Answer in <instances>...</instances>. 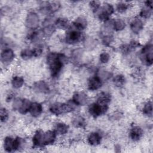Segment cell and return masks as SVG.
Here are the masks:
<instances>
[{
	"label": "cell",
	"instance_id": "1",
	"mask_svg": "<svg viewBox=\"0 0 153 153\" xmlns=\"http://www.w3.org/2000/svg\"><path fill=\"white\" fill-rule=\"evenodd\" d=\"M67 62L66 56L62 53H50L47 56V63L48 65L52 77H57L65 63Z\"/></svg>",
	"mask_w": 153,
	"mask_h": 153
},
{
	"label": "cell",
	"instance_id": "2",
	"mask_svg": "<svg viewBox=\"0 0 153 153\" xmlns=\"http://www.w3.org/2000/svg\"><path fill=\"white\" fill-rule=\"evenodd\" d=\"M77 105L72 100L65 103L55 102L51 104L49 108L50 112L56 115H59L66 113L71 112L75 110Z\"/></svg>",
	"mask_w": 153,
	"mask_h": 153
},
{
	"label": "cell",
	"instance_id": "3",
	"mask_svg": "<svg viewBox=\"0 0 153 153\" xmlns=\"http://www.w3.org/2000/svg\"><path fill=\"white\" fill-rule=\"evenodd\" d=\"M22 143L21 138L17 137L14 138L11 136H7L4 140V148L7 152H13L19 149Z\"/></svg>",
	"mask_w": 153,
	"mask_h": 153
},
{
	"label": "cell",
	"instance_id": "4",
	"mask_svg": "<svg viewBox=\"0 0 153 153\" xmlns=\"http://www.w3.org/2000/svg\"><path fill=\"white\" fill-rule=\"evenodd\" d=\"M140 57L143 63L151 66L153 62V47L151 43L146 44L141 50Z\"/></svg>",
	"mask_w": 153,
	"mask_h": 153
},
{
	"label": "cell",
	"instance_id": "5",
	"mask_svg": "<svg viewBox=\"0 0 153 153\" xmlns=\"http://www.w3.org/2000/svg\"><path fill=\"white\" fill-rule=\"evenodd\" d=\"M108 109V105L100 103L97 102L93 103L88 107L89 114L94 117L97 118L104 114H105Z\"/></svg>",
	"mask_w": 153,
	"mask_h": 153
},
{
	"label": "cell",
	"instance_id": "6",
	"mask_svg": "<svg viewBox=\"0 0 153 153\" xmlns=\"http://www.w3.org/2000/svg\"><path fill=\"white\" fill-rule=\"evenodd\" d=\"M98 14V18L102 22H106L110 19L111 16L114 13V8L113 5L109 3H105L100 8Z\"/></svg>",
	"mask_w": 153,
	"mask_h": 153
},
{
	"label": "cell",
	"instance_id": "7",
	"mask_svg": "<svg viewBox=\"0 0 153 153\" xmlns=\"http://www.w3.org/2000/svg\"><path fill=\"white\" fill-rule=\"evenodd\" d=\"M39 24V17L35 12H29L26 17L25 25L26 26L32 30L38 28Z\"/></svg>",
	"mask_w": 153,
	"mask_h": 153
},
{
	"label": "cell",
	"instance_id": "8",
	"mask_svg": "<svg viewBox=\"0 0 153 153\" xmlns=\"http://www.w3.org/2000/svg\"><path fill=\"white\" fill-rule=\"evenodd\" d=\"M82 38V35L81 31L74 29L67 32L65 36V41L67 44H75L80 42Z\"/></svg>",
	"mask_w": 153,
	"mask_h": 153
},
{
	"label": "cell",
	"instance_id": "9",
	"mask_svg": "<svg viewBox=\"0 0 153 153\" xmlns=\"http://www.w3.org/2000/svg\"><path fill=\"white\" fill-rule=\"evenodd\" d=\"M14 53L10 48H5L1 53V60L4 64L11 63L14 60Z\"/></svg>",
	"mask_w": 153,
	"mask_h": 153
},
{
	"label": "cell",
	"instance_id": "10",
	"mask_svg": "<svg viewBox=\"0 0 153 153\" xmlns=\"http://www.w3.org/2000/svg\"><path fill=\"white\" fill-rule=\"evenodd\" d=\"M77 106H84L88 102V97L84 92H76L72 99Z\"/></svg>",
	"mask_w": 153,
	"mask_h": 153
},
{
	"label": "cell",
	"instance_id": "11",
	"mask_svg": "<svg viewBox=\"0 0 153 153\" xmlns=\"http://www.w3.org/2000/svg\"><path fill=\"white\" fill-rule=\"evenodd\" d=\"M103 84V81L96 75L91 77L87 82V87L88 90L91 91L97 90L101 88Z\"/></svg>",
	"mask_w": 153,
	"mask_h": 153
},
{
	"label": "cell",
	"instance_id": "12",
	"mask_svg": "<svg viewBox=\"0 0 153 153\" xmlns=\"http://www.w3.org/2000/svg\"><path fill=\"white\" fill-rule=\"evenodd\" d=\"M35 91L38 93L47 94L50 91V88L47 83L44 81H38L34 83L33 85Z\"/></svg>",
	"mask_w": 153,
	"mask_h": 153
},
{
	"label": "cell",
	"instance_id": "13",
	"mask_svg": "<svg viewBox=\"0 0 153 153\" xmlns=\"http://www.w3.org/2000/svg\"><path fill=\"white\" fill-rule=\"evenodd\" d=\"M143 134L142 128L137 126H133L130 130V138L133 141H137L141 139Z\"/></svg>",
	"mask_w": 153,
	"mask_h": 153
},
{
	"label": "cell",
	"instance_id": "14",
	"mask_svg": "<svg viewBox=\"0 0 153 153\" xmlns=\"http://www.w3.org/2000/svg\"><path fill=\"white\" fill-rule=\"evenodd\" d=\"M56 133L54 130H48L45 132H44L43 135V143L44 146L50 145L54 143L56 138Z\"/></svg>",
	"mask_w": 153,
	"mask_h": 153
},
{
	"label": "cell",
	"instance_id": "15",
	"mask_svg": "<svg viewBox=\"0 0 153 153\" xmlns=\"http://www.w3.org/2000/svg\"><path fill=\"white\" fill-rule=\"evenodd\" d=\"M130 29L133 33L137 34L143 28V23L139 18H135L131 20L130 25Z\"/></svg>",
	"mask_w": 153,
	"mask_h": 153
},
{
	"label": "cell",
	"instance_id": "16",
	"mask_svg": "<svg viewBox=\"0 0 153 153\" xmlns=\"http://www.w3.org/2000/svg\"><path fill=\"white\" fill-rule=\"evenodd\" d=\"M101 134L96 131L90 133L87 137L88 143L91 146L99 145L102 141Z\"/></svg>",
	"mask_w": 153,
	"mask_h": 153
},
{
	"label": "cell",
	"instance_id": "17",
	"mask_svg": "<svg viewBox=\"0 0 153 153\" xmlns=\"http://www.w3.org/2000/svg\"><path fill=\"white\" fill-rule=\"evenodd\" d=\"M42 111L43 108L42 105L38 102H32L29 112L33 117L36 118L38 117L42 114Z\"/></svg>",
	"mask_w": 153,
	"mask_h": 153
},
{
	"label": "cell",
	"instance_id": "18",
	"mask_svg": "<svg viewBox=\"0 0 153 153\" xmlns=\"http://www.w3.org/2000/svg\"><path fill=\"white\" fill-rule=\"evenodd\" d=\"M87 24H88V22L87 19L82 16L77 17L73 22V25L75 29L79 31H81L85 29L87 26Z\"/></svg>",
	"mask_w": 153,
	"mask_h": 153
},
{
	"label": "cell",
	"instance_id": "19",
	"mask_svg": "<svg viewBox=\"0 0 153 153\" xmlns=\"http://www.w3.org/2000/svg\"><path fill=\"white\" fill-rule=\"evenodd\" d=\"M43 135L44 132L41 130H38L34 134L32 137V143L35 147H43Z\"/></svg>",
	"mask_w": 153,
	"mask_h": 153
},
{
	"label": "cell",
	"instance_id": "20",
	"mask_svg": "<svg viewBox=\"0 0 153 153\" xmlns=\"http://www.w3.org/2000/svg\"><path fill=\"white\" fill-rule=\"evenodd\" d=\"M54 25L56 28L61 30H66L69 29L70 27V23L69 20L63 17H59L56 19Z\"/></svg>",
	"mask_w": 153,
	"mask_h": 153
},
{
	"label": "cell",
	"instance_id": "21",
	"mask_svg": "<svg viewBox=\"0 0 153 153\" xmlns=\"http://www.w3.org/2000/svg\"><path fill=\"white\" fill-rule=\"evenodd\" d=\"M69 130V126L62 122L57 123L54 126V132L57 135H63L68 133Z\"/></svg>",
	"mask_w": 153,
	"mask_h": 153
},
{
	"label": "cell",
	"instance_id": "22",
	"mask_svg": "<svg viewBox=\"0 0 153 153\" xmlns=\"http://www.w3.org/2000/svg\"><path fill=\"white\" fill-rule=\"evenodd\" d=\"M72 124L76 128H82L85 126L86 122L85 118L82 115H78L72 118Z\"/></svg>",
	"mask_w": 153,
	"mask_h": 153
},
{
	"label": "cell",
	"instance_id": "23",
	"mask_svg": "<svg viewBox=\"0 0 153 153\" xmlns=\"http://www.w3.org/2000/svg\"><path fill=\"white\" fill-rule=\"evenodd\" d=\"M96 75L103 82L110 79L112 76V74L110 71L100 68L97 71Z\"/></svg>",
	"mask_w": 153,
	"mask_h": 153
},
{
	"label": "cell",
	"instance_id": "24",
	"mask_svg": "<svg viewBox=\"0 0 153 153\" xmlns=\"http://www.w3.org/2000/svg\"><path fill=\"white\" fill-rule=\"evenodd\" d=\"M125 21L120 18L113 19V29L116 31L123 30L126 27Z\"/></svg>",
	"mask_w": 153,
	"mask_h": 153
},
{
	"label": "cell",
	"instance_id": "25",
	"mask_svg": "<svg viewBox=\"0 0 153 153\" xmlns=\"http://www.w3.org/2000/svg\"><path fill=\"white\" fill-rule=\"evenodd\" d=\"M111 96L110 94L106 92H101L97 96L96 102L108 105V103L111 102Z\"/></svg>",
	"mask_w": 153,
	"mask_h": 153
},
{
	"label": "cell",
	"instance_id": "26",
	"mask_svg": "<svg viewBox=\"0 0 153 153\" xmlns=\"http://www.w3.org/2000/svg\"><path fill=\"white\" fill-rule=\"evenodd\" d=\"M25 82L24 78L20 76H15L11 80V85L13 88L16 89H19L21 88Z\"/></svg>",
	"mask_w": 153,
	"mask_h": 153
},
{
	"label": "cell",
	"instance_id": "27",
	"mask_svg": "<svg viewBox=\"0 0 153 153\" xmlns=\"http://www.w3.org/2000/svg\"><path fill=\"white\" fill-rule=\"evenodd\" d=\"M113 82L116 87H121L124 85L126 82V78L123 75L118 74L114 77Z\"/></svg>",
	"mask_w": 153,
	"mask_h": 153
},
{
	"label": "cell",
	"instance_id": "28",
	"mask_svg": "<svg viewBox=\"0 0 153 153\" xmlns=\"http://www.w3.org/2000/svg\"><path fill=\"white\" fill-rule=\"evenodd\" d=\"M152 8L149 7L145 5V6L141 8L139 15L143 19H149L152 15Z\"/></svg>",
	"mask_w": 153,
	"mask_h": 153
},
{
	"label": "cell",
	"instance_id": "29",
	"mask_svg": "<svg viewBox=\"0 0 153 153\" xmlns=\"http://www.w3.org/2000/svg\"><path fill=\"white\" fill-rule=\"evenodd\" d=\"M32 102L26 99H23V102L22 105L19 111V112L22 114H25L29 112V109L31 106Z\"/></svg>",
	"mask_w": 153,
	"mask_h": 153
},
{
	"label": "cell",
	"instance_id": "30",
	"mask_svg": "<svg viewBox=\"0 0 153 153\" xmlns=\"http://www.w3.org/2000/svg\"><path fill=\"white\" fill-rule=\"evenodd\" d=\"M143 114L148 117H152V103L151 101H148L143 105L142 108Z\"/></svg>",
	"mask_w": 153,
	"mask_h": 153
},
{
	"label": "cell",
	"instance_id": "31",
	"mask_svg": "<svg viewBox=\"0 0 153 153\" xmlns=\"http://www.w3.org/2000/svg\"><path fill=\"white\" fill-rule=\"evenodd\" d=\"M20 57L23 60H29L32 57H34L33 50L25 48L21 51L20 52Z\"/></svg>",
	"mask_w": 153,
	"mask_h": 153
},
{
	"label": "cell",
	"instance_id": "32",
	"mask_svg": "<svg viewBox=\"0 0 153 153\" xmlns=\"http://www.w3.org/2000/svg\"><path fill=\"white\" fill-rule=\"evenodd\" d=\"M23 102V99L17 97L14 98L12 103V108L14 111H19Z\"/></svg>",
	"mask_w": 153,
	"mask_h": 153
},
{
	"label": "cell",
	"instance_id": "33",
	"mask_svg": "<svg viewBox=\"0 0 153 153\" xmlns=\"http://www.w3.org/2000/svg\"><path fill=\"white\" fill-rule=\"evenodd\" d=\"M89 6L93 13H96L100 10L101 7V3L98 1H92L90 2Z\"/></svg>",
	"mask_w": 153,
	"mask_h": 153
},
{
	"label": "cell",
	"instance_id": "34",
	"mask_svg": "<svg viewBox=\"0 0 153 153\" xmlns=\"http://www.w3.org/2000/svg\"><path fill=\"white\" fill-rule=\"evenodd\" d=\"M128 4L124 2H120L116 5L117 11L120 13H124L128 8Z\"/></svg>",
	"mask_w": 153,
	"mask_h": 153
},
{
	"label": "cell",
	"instance_id": "35",
	"mask_svg": "<svg viewBox=\"0 0 153 153\" xmlns=\"http://www.w3.org/2000/svg\"><path fill=\"white\" fill-rule=\"evenodd\" d=\"M114 41V37L112 35H105L102 37V42L105 46H109Z\"/></svg>",
	"mask_w": 153,
	"mask_h": 153
},
{
	"label": "cell",
	"instance_id": "36",
	"mask_svg": "<svg viewBox=\"0 0 153 153\" xmlns=\"http://www.w3.org/2000/svg\"><path fill=\"white\" fill-rule=\"evenodd\" d=\"M0 117L1 122H6L8 118L9 114L8 111L5 108H1L0 111Z\"/></svg>",
	"mask_w": 153,
	"mask_h": 153
},
{
	"label": "cell",
	"instance_id": "37",
	"mask_svg": "<svg viewBox=\"0 0 153 153\" xmlns=\"http://www.w3.org/2000/svg\"><path fill=\"white\" fill-rule=\"evenodd\" d=\"M110 59V55L107 52H102L100 54L99 60L102 63H107Z\"/></svg>",
	"mask_w": 153,
	"mask_h": 153
},
{
	"label": "cell",
	"instance_id": "38",
	"mask_svg": "<svg viewBox=\"0 0 153 153\" xmlns=\"http://www.w3.org/2000/svg\"><path fill=\"white\" fill-rule=\"evenodd\" d=\"M60 7V4L59 2L54 1L50 2V8L51 13H54L59 10Z\"/></svg>",
	"mask_w": 153,
	"mask_h": 153
},
{
	"label": "cell",
	"instance_id": "39",
	"mask_svg": "<svg viewBox=\"0 0 153 153\" xmlns=\"http://www.w3.org/2000/svg\"><path fill=\"white\" fill-rule=\"evenodd\" d=\"M32 50H33V51L34 57L40 56L42 54V51H43L42 47H40V46H38V47H35V48H33Z\"/></svg>",
	"mask_w": 153,
	"mask_h": 153
},
{
	"label": "cell",
	"instance_id": "40",
	"mask_svg": "<svg viewBox=\"0 0 153 153\" xmlns=\"http://www.w3.org/2000/svg\"><path fill=\"white\" fill-rule=\"evenodd\" d=\"M121 51L124 54H128L131 51H132L130 48V47H129L128 44H125V45H123L121 48Z\"/></svg>",
	"mask_w": 153,
	"mask_h": 153
},
{
	"label": "cell",
	"instance_id": "41",
	"mask_svg": "<svg viewBox=\"0 0 153 153\" xmlns=\"http://www.w3.org/2000/svg\"><path fill=\"white\" fill-rule=\"evenodd\" d=\"M128 45H129V47H130L131 50H134L135 48H137V47H139L140 46V43H139V42L135 41V40H133V41H131L129 43Z\"/></svg>",
	"mask_w": 153,
	"mask_h": 153
},
{
	"label": "cell",
	"instance_id": "42",
	"mask_svg": "<svg viewBox=\"0 0 153 153\" xmlns=\"http://www.w3.org/2000/svg\"><path fill=\"white\" fill-rule=\"evenodd\" d=\"M94 41L93 39H91V38H87V39H85V42H84V44H85V47L87 46L88 48H92L93 47V45H94Z\"/></svg>",
	"mask_w": 153,
	"mask_h": 153
},
{
	"label": "cell",
	"instance_id": "43",
	"mask_svg": "<svg viewBox=\"0 0 153 153\" xmlns=\"http://www.w3.org/2000/svg\"><path fill=\"white\" fill-rule=\"evenodd\" d=\"M14 94H8V96H7V99H6V100H7V102H10V101H11V100H14Z\"/></svg>",
	"mask_w": 153,
	"mask_h": 153
}]
</instances>
